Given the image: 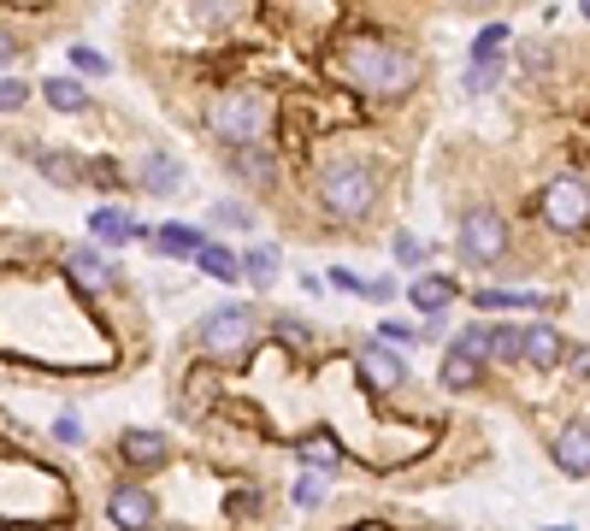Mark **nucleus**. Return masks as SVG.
Masks as SVG:
<instances>
[{
	"label": "nucleus",
	"instance_id": "nucleus-5",
	"mask_svg": "<svg viewBox=\"0 0 590 531\" xmlns=\"http://www.w3.org/2000/svg\"><path fill=\"white\" fill-rule=\"evenodd\" d=\"M537 213H544V225H549V231L572 236V231H584V225H590V190H584L579 178H549V183H544V195H537Z\"/></svg>",
	"mask_w": 590,
	"mask_h": 531
},
{
	"label": "nucleus",
	"instance_id": "nucleus-36",
	"mask_svg": "<svg viewBox=\"0 0 590 531\" xmlns=\"http://www.w3.org/2000/svg\"><path fill=\"white\" fill-rule=\"evenodd\" d=\"M579 12H584V19H590V0H584V7H579Z\"/></svg>",
	"mask_w": 590,
	"mask_h": 531
},
{
	"label": "nucleus",
	"instance_id": "nucleus-37",
	"mask_svg": "<svg viewBox=\"0 0 590 531\" xmlns=\"http://www.w3.org/2000/svg\"><path fill=\"white\" fill-rule=\"evenodd\" d=\"M555 531H567V525H555Z\"/></svg>",
	"mask_w": 590,
	"mask_h": 531
},
{
	"label": "nucleus",
	"instance_id": "nucleus-22",
	"mask_svg": "<svg viewBox=\"0 0 590 531\" xmlns=\"http://www.w3.org/2000/svg\"><path fill=\"white\" fill-rule=\"evenodd\" d=\"M478 307L484 314H496V307H544L537 289H478Z\"/></svg>",
	"mask_w": 590,
	"mask_h": 531
},
{
	"label": "nucleus",
	"instance_id": "nucleus-20",
	"mask_svg": "<svg viewBox=\"0 0 590 531\" xmlns=\"http://www.w3.org/2000/svg\"><path fill=\"white\" fill-rule=\"evenodd\" d=\"M408 296H413V307H420V314H443L449 296H455V284H449V278H431V272H425V278L413 284Z\"/></svg>",
	"mask_w": 590,
	"mask_h": 531
},
{
	"label": "nucleus",
	"instance_id": "nucleus-9",
	"mask_svg": "<svg viewBox=\"0 0 590 531\" xmlns=\"http://www.w3.org/2000/svg\"><path fill=\"white\" fill-rule=\"evenodd\" d=\"M107 520H113L118 531H148V525H154V496H148L143 485H113Z\"/></svg>",
	"mask_w": 590,
	"mask_h": 531
},
{
	"label": "nucleus",
	"instance_id": "nucleus-33",
	"mask_svg": "<svg viewBox=\"0 0 590 531\" xmlns=\"http://www.w3.org/2000/svg\"><path fill=\"white\" fill-rule=\"evenodd\" d=\"M367 296H372V301H390V296H396V284H390V278H372V284H367Z\"/></svg>",
	"mask_w": 590,
	"mask_h": 531
},
{
	"label": "nucleus",
	"instance_id": "nucleus-18",
	"mask_svg": "<svg viewBox=\"0 0 590 531\" xmlns=\"http://www.w3.org/2000/svg\"><path fill=\"white\" fill-rule=\"evenodd\" d=\"M89 231L101 236V243H125V236H143V225H136L130 213H118V208H101V213L89 219Z\"/></svg>",
	"mask_w": 590,
	"mask_h": 531
},
{
	"label": "nucleus",
	"instance_id": "nucleus-32",
	"mask_svg": "<svg viewBox=\"0 0 590 531\" xmlns=\"http://www.w3.org/2000/svg\"><path fill=\"white\" fill-rule=\"evenodd\" d=\"M319 496H325V490L314 485V478H302V485H295V502H302V508H314V502H319Z\"/></svg>",
	"mask_w": 590,
	"mask_h": 531
},
{
	"label": "nucleus",
	"instance_id": "nucleus-2",
	"mask_svg": "<svg viewBox=\"0 0 590 531\" xmlns=\"http://www.w3.org/2000/svg\"><path fill=\"white\" fill-rule=\"evenodd\" d=\"M319 201L331 219H367L378 208V178L372 166H355V160H337L319 171Z\"/></svg>",
	"mask_w": 590,
	"mask_h": 531
},
{
	"label": "nucleus",
	"instance_id": "nucleus-30",
	"mask_svg": "<svg viewBox=\"0 0 590 531\" xmlns=\"http://www.w3.org/2000/svg\"><path fill=\"white\" fill-rule=\"evenodd\" d=\"M54 437H60V443H77V437H83V420H77V414H60V420H54Z\"/></svg>",
	"mask_w": 590,
	"mask_h": 531
},
{
	"label": "nucleus",
	"instance_id": "nucleus-12",
	"mask_svg": "<svg viewBox=\"0 0 590 531\" xmlns=\"http://www.w3.org/2000/svg\"><path fill=\"white\" fill-rule=\"evenodd\" d=\"M561 354H567V337L555 331V325H526V349H519V361H531L537 372H549V367H561Z\"/></svg>",
	"mask_w": 590,
	"mask_h": 531
},
{
	"label": "nucleus",
	"instance_id": "nucleus-23",
	"mask_svg": "<svg viewBox=\"0 0 590 531\" xmlns=\"http://www.w3.org/2000/svg\"><path fill=\"white\" fill-rule=\"evenodd\" d=\"M42 95H48V100H54V107H60V113H77V107H83V100H89V95H83V89H77V83H72V77H48V83H42Z\"/></svg>",
	"mask_w": 590,
	"mask_h": 531
},
{
	"label": "nucleus",
	"instance_id": "nucleus-3",
	"mask_svg": "<svg viewBox=\"0 0 590 531\" xmlns=\"http://www.w3.org/2000/svg\"><path fill=\"white\" fill-rule=\"evenodd\" d=\"M207 125L231 148H260V136L272 125V107L260 95H219L213 107H207Z\"/></svg>",
	"mask_w": 590,
	"mask_h": 531
},
{
	"label": "nucleus",
	"instance_id": "nucleus-28",
	"mask_svg": "<svg viewBox=\"0 0 590 531\" xmlns=\"http://www.w3.org/2000/svg\"><path fill=\"white\" fill-rule=\"evenodd\" d=\"M72 65H77V72H89V77H101V72H107V54H95V47H72Z\"/></svg>",
	"mask_w": 590,
	"mask_h": 531
},
{
	"label": "nucleus",
	"instance_id": "nucleus-25",
	"mask_svg": "<svg viewBox=\"0 0 590 531\" xmlns=\"http://www.w3.org/2000/svg\"><path fill=\"white\" fill-rule=\"evenodd\" d=\"M196 266H201V272H213V278H236V272H242V261H236L231 248H219V243H213V248H201V261H196Z\"/></svg>",
	"mask_w": 590,
	"mask_h": 531
},
{
	"label": "nucleus",
	"instance_id": "nucleus-6",
	"mask_svg": "<svg viewBox=\"0 0 590 531\" xmlns=\"http://www.w3.org/2000/svg\"><path fill=\"white\" fill-rule=\"evenodd\" d=\"M508 248V225H502L496 208H466L461 213V254L473 266H491L496 254Z\"/></svg>",
	"mask_w": 590,
	"mask_h": 531
},
{
	"label": "nucleus",
	"instance_id": "nucleus-16",
	"mask_svg": "<svg viewBox=\"0 0 590 531\" xmlns=\"http://www.w3.org/2000/svg\"><path fill=\"white\" fill-rule=\"evenodd\" d=\"M438 379H443L449 390H473V384L484 379V361H473V354H461V349H449L443 367H438Z\"/></svg>",
	"mask_w": 590,
	"mask_h": 531
},
{
	"label": "nucleus",
	"instance_id": "nucleus-14",
	"mask_svg": "<svg viewBox=\"0 0 590 531\" xmlns=\"http://www.w3.org/2000/svg\"><path fill=\"white\" fill-rule=\"evenodd\" d=\"M231 160H236V171H242V183H254V190H272V183H277L272 148H236Z\"/></svg>",
	"mask_w": 590,
	"mask_h": 531
},
{
	"label": "nucleus",
	"instance_id": "nucleus-11",
	"mask_svg": "<svg viewBox=\"0 0 590 531\" xmlns=\"http://www.w3.org/2000/svg\"><path fill=\"white\" fill-rule=\"evenodd\" d=\"M555 467L572 478H590V425H561L555 432Z\"/></svg>",
	"mask_w": 590,
	"mask_h": 531
},
{
	"label": "nucleus",
	"instance_id": "nucleus-15",
	"mask_svg": "<svg viewBox=\"0 0 590 531\" xmlns=\"http://www.w3.org/2000/svg\"><path fill=\"white\" fill-rule=\"evenodd\" d=\"M154 248H160V254H178V261H201V231L196 225H160V231H154Z\"/></svg>",
	"mask_w": 590,
	"mask_h": 531
},
{
	"label": "nucleus",
	"instance_id": "nucleus-19",
	"mask_svg": "<svg viewBox=\"0 0 590 531\" xmlns=\"http://www.w3.org/2000/svg\"><path fill=\"white\" fill-rule=\"evenodd\" d=\"M295 449H302V460H307V467H319V472H337V460H343V449L325 432H307Z\"/></svg>",
	"mask_w": 590,
	"mask_h": 531
},
{
	"label": "nucleus",
	"instance_id": "nucleus-10",
	"mask_svg": "<svg viewBox=\"0 0 590 531\" xmlns=\"http://www.w3.org/2000/svg\"><path fill=\"white\" fill-rule=\"evenodd\" d=\"M65 278H72L83 296H107V289H113V266L101 261L95 248H72V254H65Z\"/></svg>",
	"mask_w": 590,
	"mask_h": 531
},
{
	"label": "nucleus",
	"instance_id": "nucleus-26",
	"mask_svg": "<svg viewBox=\"0 0 590 531\" xmlns=\"http://www.w3.org/2000/svg\"><path fill=\"white\" fill-rule=\"evenodd\" d=\"M390 248H396V261H402V266H420V261H425V243H420V236H408V231L396 236Z\"/></svg>",
	"mask_w": 590,
	"mask_h": 531
},
{
	"label": "nucleus",
	"instance_id": "nucleus-4",
	"mask_svg": "<svg viewBox=\"0 0 590 531\" xmlns=\"http://www.w3.org/2000/svg\"><path fill=\"white\" fill-rule=\"evenodd\" d=\"M196 337H201V349L213 354V361H236V354L260 337V325H254L249 307H213V314L196 325Z\"/></svg>",
	"mask_w": 590,
	"mask_h": 531
},
{
	"label": "nucleus",
	"instance_id": "nucleus-17",
	"mask_svg": "<svg viewBox=\"0 0 590 531\" xmlns=\"http://www.w3.org/2000/svg\"><path fill=\"white\" fill-rule=\"evenodd\" d=\"M143 183H148L154 195H171V190L183 183V166L166 160V153H148V160H143Z\"/></svg>",
	"mask_w": 590,
	"mask_h": 531
},
{
	"label": "nucleus",
	"instance_id": "nucleus-8",
	"mask_svg": "<svg viewBox=\"0 0 590 531\" xmlns=\"http://www.w3.org/2000/svg\"><path fill=\"white\" fill-rule=\"evenodd\" d=\"M355 372L367 379L372 390H396V384H408V361L390 349V342H367V349L355 354Z\"/></svg>",
	"mask_w": 590,
	"mask_h": 531
},
{
	"label": "nucleus",
	"instance_id": "nucleus-21",
	"mask_svg": "<svg viewBox=\"0 0 590 531\" xmlns=\"http://www.w3.org/2000/svg\"><path fill=\"white\" fill-rule=\"evenodd\" d=\"M242 272H249L260 289H266V284L277 278V248H272V243H254L249 254H242Z\"/></svg>",
	"mask_w": 590,
	"mask_h": 531
},
{
	"label": "nucleus",
	"instance_id": "nucleus-27",
	"mask_svg": "<svg viewBox=\"0 0 590 531\" xmlns=\"http://www.w3.org/2000/svg\"><path fill=\"white\" fill-rule=\"evenodd\" d=\"M277 337H284L289 349H307V325L295 319V314H277Z\"/></svg>",
	"mask_w": 590,
	"mask_h": 531
},
{
	"label": "nucleus",
	"instance_id": "nucleus-13",
	"mask_svg": "<svg viewBox=\"0 0 590 531\" xmlns=\"http://www.w3.org/2000/svg\"><path fill=\"white\" fill-rule=\"evenodd\" d=\"M118 455H125L130 467H160V460L171 455V437L166 432H125L118 437Z\"/></svg>",
	"mask_w": 590,
	"mask_h": 531
},
{
	"label": "nucleus",
	"instance_id": "nucleus-24",
	"mask_svg": "<svg viewBox=\"0 0 590 531\" xmlns=\"http://www.w3.org/2000/svg\"><path fill=\"white\" fill-rule=\"evenodd\" d=\"M36 166H42L54 183H77V178H83L77 160H65V153H48V148H36Z\"/></svg>",
	"mask_w": 590,
	"mask_h": 531
},
{
	"label": "nucleus",
	"instance_id": "nucleus-34",
	"mask_svg": "<svg viewBox=\"0 0 590 531\" xmlns=\"http://www.w3.org/2000/svg\"><path fill=\"white\" fill-rule=\"evenodd\" d=\"M331 284H337V289H367V284L355 278V272H343V266H331Z\"/></svg>",
	"mask_w": 590,
	"mask_h": 531
},
{
	"label": "nucleus",
	"instance_id": "nucleus-1",
	"mask_svg": "<svg viewBox=\"0 0 590 531\" xmlns=\"http://www.w3.org/2000/svg\"><path fill=\"white\" fill-rule=\"evenodd\" d=\"M331 65H337L343 83H355L360 95H378V100H396L420 77V60H413L408 47L384 42V36H343Z\"/></svg>",
	"mask_w": 590,
	"mask_h": 531
},
{
	"label": "nucleus",
	"instance_id": "nucleus-29",
	"mask_svg": "<svg viewBox=\"0 0 590 531\" xmlns=\"http://www.w3.org/2000/svg\"><path fill=\"white\" fill-rule=\"evenodd\" d=\"M0 107H7V113H19V107H24V83H19V77L0 83Z\"/></svg>",
	"mask_w": 590,
	"mask_h": 531
},
{
	"label": "nucleus",
	"instance_id": "nucleus-35",
	"mask_svg": "<svg viewBox=\"0 0 590 531\" xmlns=\"http://www.w3.org/2000/svg\"><path fill=\"white\" fill-rule=\"evenodd\" d=\"M572 367H579V372H590V349H579V354H572Z\"/></svg>",
	"mask_w": 590,
	"mask_h": 531
},
{
	"label": "nucleus",
	"instance_id": "nucleus-31",
	"mask_svg": "<svg viewBox=\"0 0 590 531\" xmlns=\"http://www.w3.org/2000/svg\"><path fill=\"white\" fill-rule=\"evenodd\" d=\"M378 342H390V349H402V342H413V331H408V325H384V331H378Z\"/></svg>",
	"mask_w": 590,
	"mask_h": 531
},
{
	"label": "nucleus",
	"instance_id": "nucleus-7",
	"mask_svg": "<svg viewBox=\"0 0 590 531\" xmlns=\"http://www.w3.org/2000/svg\"><path fill=\"white\" fill-rule=\"evenodd\" d=\"M449 349L473 354V361H519V349H526V331L519 325H466V331L449 342Z\"/></svg>",
	"mask_w": 590,
	"mask_h": 531
}]
</instances>
